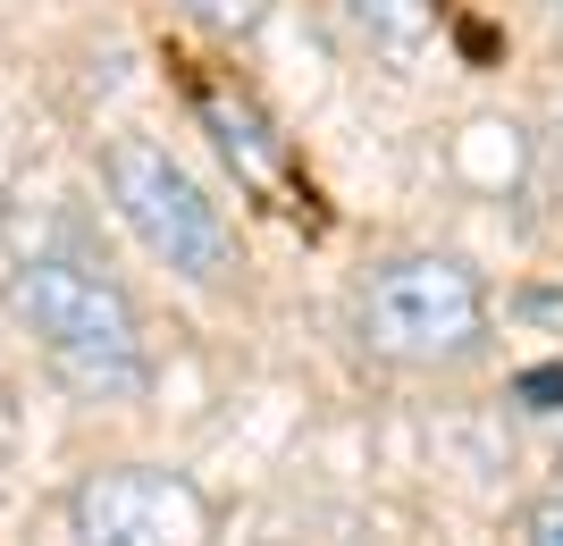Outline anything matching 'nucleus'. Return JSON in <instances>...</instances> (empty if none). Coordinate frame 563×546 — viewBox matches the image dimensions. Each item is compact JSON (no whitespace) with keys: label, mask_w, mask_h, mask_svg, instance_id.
Here are the masks:
<instances>
[{"label":"nucleus","mask_w":563,"mask_h":546,"mask_svg":"<svg viewBox=\"0 0 563 546\" xmlns=\"http://www.w3.org/2000/svg\"><path fill=\"white\" fill-rule=\"evenodd\" d=\"M202 119H211L219 152H228L235 168H269V160H278V143H269V119H261L244 93H228V85H202Z\"/></svg>","instance_id":"6"},{"label":"nucleus","mask_w":563,"mask_h":546,"mask_svg":"<svg viewBox=\"0 0 563 546\" xmlns=\"http://www.w3.org/2000/svg\"><path fill=\"white\" fill-rule=\"evenodd\" d=\"M345 34L387 68H421L429 43L446 34V0H336Z\"/></svg>","instance_id":"5"},{"label":"nucleus","mask_w":563,"mask_h":546,"mask_svg":"<svg viewBox=\"0 0 563 546\" xmlns=\"http://www.w3.org/2000/svg\"><path fill=\"white\" fill-rule=\"evenodd\" d=\"M514 395H521L530 412H563V361H547V370H521Z\"/></svg>","instance_id":"8"},{"label":"nucleus","mask_w":563,"mask_h":546,"mask_svg":"<svg viewBox=\"0 0 563 546\" xmlns=\"http://www.w3.org/2000/svg\"><path fill=\"white\" fill-rule=\"evenodd\" d=\"M168 9L194 18V25H211V34H261L278 0H168Z\"/></svg>","instance_id":"7"},{"label":"nucleus","mask_w":563,"mask_h":546,"mask_svg":"<svg viewBox=\"0 0 563 546\" xmlns=\"http://www.w3.org/2000/svg\"><path fill=\"white\" fill-rule=\"evenodd\" d=\"M555 152H563V126H555Z\"/></svg>","instance_id":"10"},{"label":"nucleus","mask_w":563,"mask_h":546,"mask_svg":"<svg viewBox=\"0 0 563 546\" xmlns=\"http://www.w3.org/2000/svg\"><path fill=\"white\" fill-rule=\"evenodd\" d=\"M555 471H563V454H555Z\"/></svg>","instance_id":"12"},{"label":"nucleus","mask_w":563,"mask_h":546,"mask_svg":"<svg viewBox=\"0 0 563 546\" xmlns=\"http://www.w3.org/2000/svg\"><path fill=\"white\" fill-rule=\"evenodd\" d=\"M353 328L396 370H446V361L479 354V336H488V286L454 253H396L362 278Z\"/></svg>","instance_id":"2"},{"label":"nucleus","mask_w":563,"mask_h":546,"mask_svg":"<svg viewBox=\"0 0 563 546\" xmlns=\"http://www.w3.org/2000/svg\"><path fill=\"white\" fill-rule=\"evenodd\" d=\"M101 186H110L118 219L135 227V244L161 269H177L186 286H228L235 269H244V244H235L228 211L168 160V143L118 135L110 152H101Z\"/></svg>","instance_id":"3"},{"label":"nucleus","mask_w":563,"mask_h":546,"mask_svg":"<svg viewBox=\"0 0 563 546\" xmlns=\"http://www.w3.org/2000/svg\"><path fill=\"white\" fill-rule=\"evenodd\" d=\"M547 9H563V0H547Z\"/></svg>","instance_id":"11"},{"label":"nucleus","mask_w":563,"mask_h":546,"mask_svg":"<svg viewBox=\"0 0 563 546\" xmlns=\"http://www.w3.org/2000/svg\"><path fill=\"white\" fill-rule=\"evenodd\" d=\"M9 311L25 336L43 345V361L85 395V404H135L152 387V354H143V311L118 278L85 261H18L9 269Z\"/></svg>","instance_id":"1"},{"label":"nucleus","mask_w":563,"mask_h":546,"mask_svg":"<svg viewBox=\"0 0 563 546\" xmlns=\"http://www.w3.org/2000/svg\"><path fill=\"white\" fill-rule=\"evenodd\" d=\"M521 546H563V488L521 513Z\"/></svg>","instance_id":"9"},{"label":"nucleus","mask_w":563,"mask_h":546,"mask_svg":"<svg viewBox=\"0 0 563 546\" xmlns=\"http://www.w3.org/2000/svg\"><path fill=\"white\" fill-rule=\"evenodd\" d=\"M68 538L76 546H211L219 504L202 479L168 463H101L68 488Z\"/></svg>","instance_id":"4"}]
</instances>
